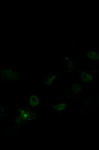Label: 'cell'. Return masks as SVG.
<instances>
[{"label":"cell","mask_w":99,"mask_h":150,"mask_svg":"<svg viewBox=\"0 0 99 150\" xmlns=\"http://www.w3.org/2000/svg\"><path fill=\"white\" fill-rule=\"evenodd\" d=\"M39 103H40V98L38 97L37 96H31L29 98V104L30 105V107L33 108H37L38 105H39Z\"/></svg>","instance_id":"cell-5"},{"label":"cell","mask_w":99,"mask_h":150,"mask_svg":"<svg viewBox=\"0 0 99 150\" xmlns=\"http://www.w3.org/2000/svg\"><path fill=\"white\" fill-rule=\"evenodd\" d=\"M87 59L91 60H94V61H99V53L97 50H90L87 52Z\"/></svg>","instance_id":"cell-4"},{"label":"cell","mask_w":99,"mask_h":150,"mask_svg":"<svg viewBox=\"0 0 99 150\" xmlns=\"http://www.w3.org/2000/svg\"><path fill=\"white\" fill-rule=\"evenodd\" d=\"M67 108H69V104H64V103H59L57 104L53 107V109L56 111H62L65 110Z\"/></svg>","instance_id":"cell-7"},{"label":"cell","mask_w":99,"mask_h":150,"mask_svg":"<svg viewBox=\"0 0 99 150\" xmlns=\"http://www.w3.org/2000/svg\"><path fill=\"white\" fill-rule=\"evenodd\" d=\"M80 79L83 83H90L95 80L94 74L89 71L83 70L80 72Z\"/></svg>","instance_id":"cell-3"},{"label":"cell","mask_w":99,"mask_h":150,"mask_svg":"<svg viewBox=\"0 0 99 150\" xmlns=\"http://www.w3.org/2000/svg\"><path fill=\"white\" fill-rule=\"evenodd\" d=\"M56 74H48L47 75V77H46V79H45V84H46L47 86H50V85H51L52 83L54 81V80L56 79Z\"/></svg>","instance_id":"cell-8"},{"label":"cell","mask_w":99,"mask_h":150,"mask_svg":"<svg viewBox=\"0 0 99 150\" xmlns=\"http://www.w3.org/2000/svg\"><path fill=\"white\" fill-rule=\"evenodd\" d=\"M83 89V86L80 85V84H74V86H72L71 88V94L73 95H76V94H79Z\"/></svg>","instance_id":"cell-6"},{"label":"cell","mask_w":99,"mask_h":150,"mask_svg":"<svg viewBox=\"0 0 99 150\" xmlns=\"http://www.w3.org/2000/svg\"><path fill=\"white\" fill-rule=\"evenodd\" d=\"M1 77L6 81H16L19 78V74L15 68L2 67L1 69Z\"/></svg>","instance_id":"cell-1"},{"label":"cell","mask_w":99,"mask_h":150,"mask_svg":"<svg viewBox=\"0 0 99 150\" xmlns=\"http://www.w3.org/2000/svg\"><path fill=\"white\" fill-rule=\"evenodd\" d=\"M19 116L15 118L17 122H21L23 121H28L34 117V114L33 112H31L29 110L21 109L19 111Z\"/></svg>","instance_id":"cell-2"}]
</instances>
